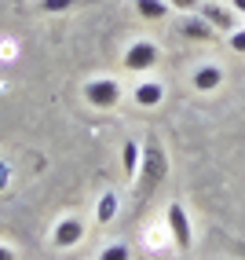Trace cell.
I'll return each mask as SVG.
<instances>
[{
    "label": "cell",
    "instance_id": "obj_6",
    "mask_svg": "<svg viewBox=\"0 0 245 260\" xmlns=\"http://www.w3.org/2000/svg\"><path fill=\"white\" fill-rule=\"evenodd\" d=\"M81 238H84V223L77 216H62L55 228H51V246L55 249H74Z\"/></svg>",
    "mask_w": 245,
    "mask_h": 260
},
{
    "label": "cell",
    "instance_id": "obj_5",
    "mask_svg": "<svg viewBox=\"0 0 245 260\" xmlns=\"http://www.w3.org/2000/svg\"><path fill=\"white\" fill-rule=\"evenodd\" d=\"M208 22H213L216 33H234L238 29V11L234 8H227V4H213V0H201V8H198Z\"/></svg>",
    "mask_w": 245,
    "mask_h": 260
},
{
    "label": "cell",
    "instance_id": "obj_16",
    "mask_svg": "<svg viewBox=\"0 0 245 260\" xmlns=\"http://www.w3.org/2000/svg\"><path fill=\"white\" fill-rule=\"evenodd\" d=\"M168 4H172V11L190 15V11H198V8H201V0H168Z\"/></svg>",
    "mask_w": 245,
    "mask_h": 260
},
{
    "label": "cell",
    "instance_id": "obj_7",
    "mask_svg": "<svg viewBox=\"0 0 245 260\" xmlns=\"http://www.w3.org/2000/svg\"><path fill=\"white\" fill-rule=\"evenodd\" d=\"M223 66L220 62H205L198 66L194 74H190V84H194V92H220V84H223Z\"/></svg>",
    "mask_w": 245,
    "mask_h": 260
},
{
    "label": "cell",
    "instance_id": "obj_2",
    "mask_svg": "<svg viewBox=\"0 0 245 260\" xmlns=\"http://www.w3.org/2000/svg\"><path fill=\"white\" fill-rule=\"evenodd\" d=\"M84 99H88V107H95V110H114L117 103H121V84L114 81V77H92V81H84Z\"/></svg>",
    "mask_w": 245,
    "mask_h": 260
},
{
    "label": "cell",
    "instance_id": "obj_18",
    "mask_svg": "<svg viewBox=\"0 0 245 260\" xmlns=\"http://www.w3.org/2000/svg\"><path fill=\"white\" fill-rule=\"evenodd\" d=\"M8 176H11V165L0 161V187H8Z\"/></svg>",
    "mask_w": 245,
    "mask_h": 260
},
{
    "label": "cell",
    "instance_id": "obj_13",
    "mask_svg": "<svg viewBox=\"0 0 245 260\" xmlns=\"http://www.w3.org/2000/svg\"><path fill=\"white\" fill-rule=\"evenodd\" d=\"M95 260H132V249L125 246V242H114V246L99 249V256H95Z\"/></svg>",
    "mask_w": 245,
    "mask_h": 260
},
{
    "label": "cell",
    "instance_id": "obj_20",
    "mask_svg": "<svg viewBox=\"0 0 245 260\" xmlns=\"http://www.w3.org/2000/svg\"><path fill=\"white\" fill-rule=\"evenodd\" d=\"M213 4H227V0H213Z\"/></svg>",
    "mask_w": 245,
    "mask_h": 260
},
{
    "label": "cell",
    "instance_id": "obj_15",
    "mask_svg": "<svg viewBox=\"0 0 245 260\" xmlns=\"http://www.w3.org/2000/svg\"><path fill=\"white\" fill-rule=\"evenodd\" d=\"M227 44H231V51H238V55H245V26H238L234 33H227Z\"/></svg>",
    "mask_w": 245,
    "mask_h": 260
},
{
    "label": "cell",
    "instance_id": "obj_9",
    "mask_svg": "<svg viewBox=\"0 0 245 260\" xmlns=\"http://www.w3.org/2000/svg\"><path fill=\"white\" fill-rule=\"evenodd\" d=\"M180 33H183V37H190V41H213V37H216L213 22H208L201 11H190V15H183V26H180Z\"/></svg>",
    "mask_w": 245,
    "mask_h": 260
},
{
    "label": "cell",
    "instance_id": "obj_4",
    "mask_svg": "<svg viewBox=\"0 0 245 260\" xmlns=\"http://www.w3.org/2000/svg\"><path fill=\"white\" fill-rule=\"evenodd\" d=\"M165 223H168V235H172V242H176L180 253H187L190 246H194V228H190V216H187V209L180 202H168Z\"/></svg>",
    "mask_w": 245,
    "mask_h": 260
},
{
    "label": "cell",
    "instance_id": "obj_1",
    "mask_svg": "<svg viewBox=\"0 0 245 260\" xmlns=\"http://www.w3.org/2000/svg\"><path fill=\"white\" fill-rule=\"evenodd\" d=\"M168 176V154L161 143H143V165H139V198H147L150 190Z\"/></svg>",
    "mask_w": 245,
    "mask_h": 260
},
{
    "label": "cell",
    "instance_id": "obj_11",
    "mask_svg": "<svg viewBox=\"0 0 245 260\" xmlns=\"http://www.w3.org/2000/svg\"><path fill=\"white\" fill-rule=\"evenodd\" d=\"M135 4V11L143 15V19H150V22H161V19H168V11H172V4L168 0H132Z\"/></svg>",
    "mask_w": 245,
    "mask_h": 260
},
{
    "label": "cell",
    "instance_id": "obj_8",
    "mask_svg": "<svg viewBox=\"0 0 245 260\" xmlns=\"http://www.w3.org/2000/svg\"><path fill=\"white\" fill-rule=\"evenodd\" d=\"M161 99H165V84L161 81H139L135 88H132V103H139L143 110L161 107Z\"/></svg>",
    "mask_w": 245,
    "mask_h": 260
},
{
    "label": "cell",
    "instance_id": "obj_17",
    "mask_svg": "<svg viewBox=\"0 0 245 260\" xmlns=\"http://www.w3.org/2000/svg\"><path fill=\"white\" fill-rule=\"evenodd\" d=\"M0 260H19V253H15L11 246H4V242H0Z\"/></svg>",
    "mask_w": 245,
    "mask_h": 260
},
{
    "label": "cell",
    "instance_id": "obj_3",
    "mask_svg": "<svg viewBox=\"0 0 245 260\" xmlns=\"http://www.w3.org/2000/svg\"><path fill=\"white\" fill-rule=\"evenodd\" d=\"M125 70L128 74H150L157 62H161V48H157L154 41H132L125 48Z\"/></svg>",
    "mask_w": 245,
    "mask_h": 260
},
{
    "label": "cell",
    "instance_id": "obj_10",
    "mask_svg": "<svg viewBox=\"0 0 245 260\" xmlns=\"http://www.w3.org/2000/svg\"><path fill=\"white\" fill-rule=\"evenodd\" d=\"M121 165H125L128 180H135V176H139V165H143V143L128 140L125 147H121Z\"/></svg>",
    "mask_w": 245,
    "mask_h": 260
},
{
    "label": "cell",
    "instance_id": "obj_14",
    "mask_svg": "<svg viewBox=\"0 0 245 260\" xmlns=\"http://www.w3.org/2000/svg\"><path fill=\"white\" fill-rule=\"evenodd\" d=\"M81 0H37V8L48 11V15H59V11H69V8H77Z\"/></svg>",
    "mask_w": 245,
    "mask_h": 260
},
{
    "label": "cell",
    "instance_id": "obj_12",
    "mask_svg": "<svg viewBox=\"0 0 245 260\" xmlns=\"http://www.w3.org/2000/svg\"><path fill=\"white\" fill-rule=\"evenodd\" d=\"M117 216V190H102L99 202H95V220L99 223H110Z\"/></svg>",
    "mask_w": 245,
    "mask_h": 260
},
{
    "label": "cell",
    "instance_id": "obj_19",
    "mask_svg": "<svg viewBox=\"0 0 245 260\" xmlns=\"http://www.w3.org/2000/svg\"><path fill=\"white\" fill-rule=\"evenodd\" d=\"M227 4H231V8L241 15V19H245V0H227Z\"/></svg>",
    "mask_w": 245,
    "mask_h": 260
}]
</instances>
